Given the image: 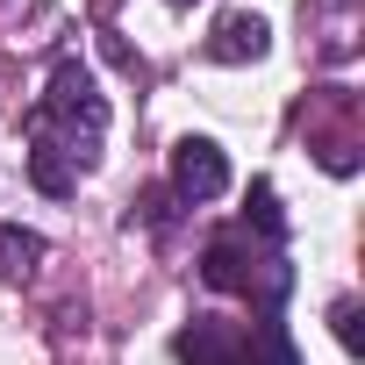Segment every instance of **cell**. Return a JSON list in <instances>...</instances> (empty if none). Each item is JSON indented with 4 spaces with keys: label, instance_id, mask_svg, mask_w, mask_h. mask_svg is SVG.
Returning <instances> with one entry per match:
<instances>
[{
    "label": "cell",
    "instance_id": "1",
    "mask_svg": "<svg viewBox=\"0 0 365 365\" xmlns=\"http://www.w3.org/2000/svg\"><path fill=\"white\" fill-rule=\"evenodd\" d=\"M101 129H108V101H101L93 72H86L79 58H58V65H51L43 101L29 108V136H43V143L72 150V158L93 172V165H101Z\"/></svg>",
    "mask_w": 365,
    "mask_h": 365
},
{
    "label": "cell",
    "instance_id": "2",
    "mask_svg": "<svg viewBox=\"0 0 365 365\" xmlns=\"http://www.w3.org/2000/svg\"><path fill=\"white\" fill-rule=\"evenodd\" d=\"M201 279H208L215 294H251L265 315L294 294V265H287V251H279V244H258L251 230L215 237V244L201 251Z\"/></svg>",
    "mask_w": 365,
    "mask_h": 365
},
{
    "label": "cell",
    "instance_id": "3",
    "mask_svg": "<svg viewBox=\"0 0 365 365\" xmlns=\"http://www.w3.org/2000/svg\"><path fill=\"white\" fill-rule=\"evenodd\" d=\"M222 194H230V158H222V143H215V136H179V143H172V201L201 208V201H222Z\"/></svg>",
    "mask_w": 365,
    "mask_h": 365
},
{
    "label": "cell",
    "instance_id": "4",
    "mask_svg": "<svg viewBox=\"0 0 365 365\" xmlns=\"http://www.w3.org/2000/svg\"><path fill=\"white\" fill-rule=\"evenodd\" d=\"M237 351H244V322H222V315H194L172 336L179 365H237Z\"/></svg>",
    "mask_w": 365,
    "mask_h": 365
},
{
    "label": "cell",
    "instance_id": "5",
    "mask_svg": "<svg viewBox=\"0 0 365 365\" xmlns=\"http://www.w3.org/2000/svg\"><path fill=\"white\" fill-rule=\"evenodd\" d=\"M265 51H272V29H265V15H251V8L222 15L215 36H208V58H215V65H258Z\"/></svg>",
    "mask_w": 365,
    "mask_h": 365
},
{
    "label": "cell",
    "instance_id": "6",
    "mask_svg": "<svg viewBox=\"0 0 365 365\" xmlns=\"http://www.w3.org/2000/svg\"><path fill=\"white\" fill-rule=\"evenodd\" d=\"M29 179H36V194L65 201V194H79V179H86V165H79L72 150H58V143L29 136Z\"/></svg>",
    "mask_w": 365,
    "mask_h": 365
},
{
    "label": "cell",
    "instance_id": "7",
    "mask_svg": "<svg viewBox=\"0 0 365 365\" xmlns=\"http://www.w3.org/2000/svg\"><path fill=\"white\" fill-rule=\"evenodd\" d=\"M237 365H301V351H294V336H287L279 315H258V322H244V351H237Z\"/></svg>",
    "mask_w": 365,
    "mask_h": 365
},
{
    "label": "cell",
    "instance_id": "8",
    "mask_svg": "<svg viewBox=\"0 0 365 365\" xmlns=\"http://www.w3.org/2000/svg\"><path fill=\"white\" fill-rule=\"evenodd\" d=\"M244 230L258 244H279L287 251V215H279V194H272V179H251V201H244Z\"/></svg>",
    "mask_w": 365,
    "mask_h": 365
},
{
    "label": "cell",
    "instance_id": "9",
    "mask_svg": "<svg viewBox=\"0 0 365 365\" xmlns=\"http://www.w3.org/2000/svg\"><path fill=\"white\" fill-rule=\"evenodd\" d=\"M36 265H43V237H36V230H15V222H0V272L22 279V272H36Z\"/></svg>",
    "mask_w": 365,
    "mask_h": 365
},
{
    "label": "cell",
    "instance_id": "10",
    "mask_svg": "<svg viewBox=\"0 0 365 365\" xmlns=\"http://www.w3.org/2000/svg\"><path fill=\"white\" fill-rule=\"evenodd\" d=\"M329 322H336V344H344V351H358V301H336V308H329Z\"/></svg>",
    "mask_w": 365,
    "mask_h": 365
},
{
    "label": "cell",
    "instance_id": "11",
    "mask_svg": "<svg viewBox=\"0 0 365 365\" xmlns=\"http://www.w3.org/2000/svg\"><path fill=\"white\" fill-rule=\"evenodd\" d=\"M172 8H194V0H172Z\"/></svg>",
    "mask_w": 365,
    "mask_h": 365
}]
</instances>
